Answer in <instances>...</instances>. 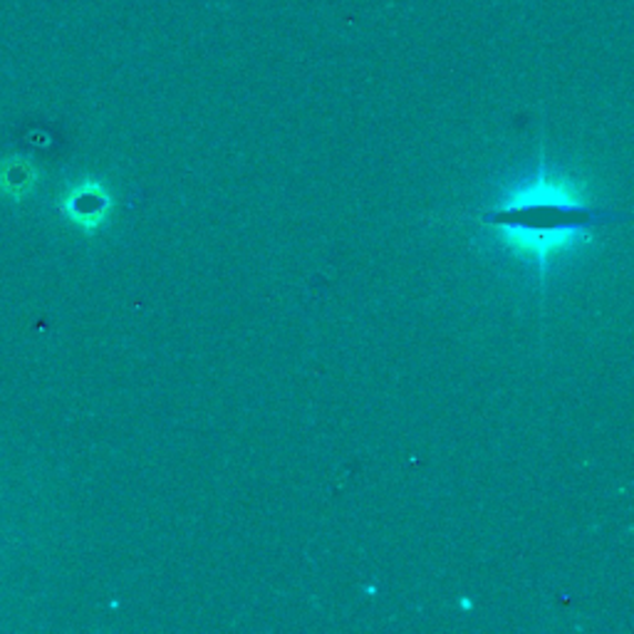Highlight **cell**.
Wrapping results in <instances>:
<instances>
[{
  "instance_id": "3",
  "label": "cell",
  "mask_w": 634,
  "mask_h": 634,
  "mask_svg": "<svg viewBox=\"0 0 634 634\" xmlns=\"http://www.w3.org/2000/svg\"><path fill=\"white\" fill-rule=\"evenodd\" d=\"M35 186V168L23 158H8L0 164V192L10 198H23Z\"/></svg>"
},
{
  "instance_id": "1",
  "label": "cell",
  "mask_w": 634,
  "mask_h": 634,
  "mask_svg": "<svg viewBox=\"0 0 634 634\" xmlns=\"http://www.w3.org/2000/svg\"><path fill=\"white\" fill-rule=\"evenodd\" d=\"M607 218L612 214L585 204L573 184L545 174L543 168L481 214L485 226L501 231L515 253L535 260L541 268Z\"/></svg>"
},
{
  "instance_id": "2",
  "label": "cell",
  "mask_w": 634,
  "mask_h": 634,
  "mask_svg": "<svg viewBox=\"0 0 634 634\" xmlns=\"http://www.w3.org/2000/svg\"><path fill=\"white\" fill-rule=\"evenodd\" d=\"M110 208H112V198L108 192H104V186L98 182L78 184L65 196V201H62V211H65V216L72 221V224H78L88 231L102 226L110 216Z\"/></svg>"
}]
</instances>
